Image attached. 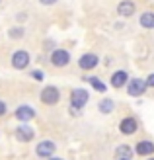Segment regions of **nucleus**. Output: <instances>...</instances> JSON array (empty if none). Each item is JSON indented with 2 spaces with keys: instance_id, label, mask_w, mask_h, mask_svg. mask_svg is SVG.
Listing matches in <instances>:
<instances>
[{
  "instance_id": "1",
  "label": "nucleus",
  "mask_w": 154,
  "mask_h": 160,
  "mask_svg": "<svg viewBox=\"0 0 154 160\" xmlns=\"http://www.w3.org/2000/svg\"><path fill=\"white\" fill-rule=\"evenodd\" d=\"M39 98H41V102L45 106H55V103L61 100V92H59V88H55V86H47L41 90Z\"/></svg>"
},
{
  "instance_id": "2",
  "label": "nucleus",
  "mask_w": 154,
  "mask_h": 160,
  "mask_svg": "<svg viewBox=\"0 0 154 160\" xmlns=\"http://www.w3.org/2000/svg\"><path fill=\"white\" fill-rule=\"evenodd\" d=\"M70 103H72V109H82L86 103H88V92L82 90V88H76V90L70 92Z\"/></svg>"
},
{
  "instance_id": "3",
  "label": "nucleus",
  "mask_w": 154,
  "mask_h": 160,
  "mask_svg": "<svg viewBox=\"0 0 154 160\" xmlns=\"http://www.w3.org/2000/svg\"><path fill=\"white\" fill-rule=\"evenodd\" d=\"M68 61H70V53L67 49H55L53 55H51V65L53 67H67L68 65Z\"/></svg>"
},
{
  "instance_id": "4",
  "label": "nucleus",
  "mask_w": 154,
  "mask_h": 160,
  "mask_svg": "<svg viewBox=\"0 0 154 160\" xmlns=\"http://www.w3.org/2000/svg\"><path fill=\"white\" fill-rule=\"evenodd\" d=\"M147 88H148L147 80H142V78H133L131 82H129V86H127V92H129V96H142Z\"/></svg>"
},
{
  "instance_id": "5",
  "label": "nucleus",
  "mask_w": 154,
  "mask_h": 160,
  "mask_svg": "<svg viewBox=\"0 0 154 160\" xmlns=\"http://www.w3.org/2000/svg\"><path fill=\"white\" fill-rule=\"evenodd\" d=\"M98 62H100L98 55H94V53H86V55H82V57L78 59V67L82 68V70H92V68L98 67Z\"/></svg>"
},
{
  "instance_id": "6",
  "label": "nucleus",
  "mask_w": 154,
  "mask_h": 160,
  "mask_svg": "<svg viewBox=\"0 0 154 160\" xmlns=\"http://www.w3.org/2000/svg\"><path fill=\"white\" fill-rule=\"evenodd\" d=\"M29 65V53L27 51H16L12 55V67L18 68V70H23Z\"/></svg>"
},
{
  "instance_id": "7",
  "label": "nucleus",
  "mask_w": 154,
  "mask_h": 160,
  "mask_svg": "<svg viewBox=\"0 0 154 160\" xmlns=\"http://www.w3.org/2000/svg\"><path fill=\"white\" fill-rule=\"evenodd\" d=\"M53 152H55V142L53 141H41L35 147V154L39 158H51Z\"/></svg>"
},
{
  "instance_id": "8",
  "label": "nucleus",
  "mask_w": 154,
  "mask_h": 160,
  "mask_svg": "<svg viewBox=\"0 0 154 160\" xmlns=\"http://www.w3.org/2000/svg\"><path fill=\"white\" fill-rule=\"evenodd\" d=\"M137 129H139V123H137L135 117H125V119H121L119 131L123 133V135H135Z\"/></svg>"
},
{
  "instance_id": "9",
  "label": "nucleus",
  "mask_w": 154,
  "mask_h": 160,
  "mask_svg": "<svg viewBox=\"0 0 154 160\" xmlns=\"http://www.w3.org/2000/svg\"><path fill=\"white\" fill-rule=\"evenodd\" d=\"M33 137H35V133H33V129H31L29 125H20V127H16V139H18L20 142H29Z\"/></svg>"
},
{
  "instance_id": "10",
  "label": "nucleus",
  "mask_w": 154,
  "mask_h": 160,
  "mask_svg": "<svg viewBox=\"0 0 154 160\" xmlns=\"http://www.w3.org/2000/svg\"><path fill=\"white\" fill-rule=\"evenodd\" d=\"M117 14L121 16V18H131V16L135 14V2L133 0H121V2L117 4Z\"/></svg>"
},
{
  "instance_id": "11",
  "label": "nucleus",
  "mask_w": 154,
  "mask_h": 160,
  "mask_svg": "<svg viewBox=\"0 0 154 160\" xmlns=\"http://www.w3.org/2000/svg\"><path fill=\"white\" fill-rule=\"evenodd\" d=\"M35 117V109L29 108V106H20L16 109V119L18 121H29V119Z\"/></svg>"
},
{
  "instance_id": "12",
  "label": "nucleus",
  "mask_w": 154,
  "mask_h": 160,
  "mask_svg": "<svg viewBox=\"0 0 154 160\" xmlns=\"http://www.w3.org/2000/svg\"><path fill=\"white\" fill-rule=\"evenodd\" d=\"M135 152L139 154V156H150L154 152V142H150V141H139V142H137V147H135Z\"/></svg>"
},
{
  "instance_id": "13",
  "label": "nucleus",
  "mask_w": 154,
  "mask_h": 160,
  "mask_svg": "<svg viewBox=\"0 0 154 160\" xmlns=\"http://www.w3.org/2000/svg\"><path fill=\"white\" fill-rule=\"evenodd\" d=\"M115 158L117 160H131L133 158V148L129 145H119L115 148Z\"/></svg>"
},
{
  "instance_id": "14",
  "label": "nucleus",
  "mask_w": 154,
  "mask_h": 160,
  "mask_svg": "<svg viewBox=\"0 0 154 160\" xmlns=\"http://www.w3.org/2000/svg\"><path fill=\"white\" fill-rule=\"evenodd\" d=\"M127 80H129V76H127L125 70H117V72L111 74V86L113 88H121V86H125Z\"/></svg>"
},
{
  "instance_id": "15",
  "label": "nucleus",
  "mask_w": 154,
  "mask_h": 160,
  "mask_svg": "<svg viewBox=\"0 0 154 160\" xmlns=\"http://www.w3.org/2000/svg\"><path fill=\"white\" fill-rule=\"evenodd\" d=\"M139 23L147 29H154V12H142L139 18Z\"/></svg>"
},
{
  "instance_id": "16",
  "label": "nucleus",
  "mask_w": 154,
  "mask_h": 160,
  "mask_svg": "<svg viewBox=\"0 0 154 160\" xmlns=\"http://www.w3.org/2000/svg\"><path fill=\"white\" fill-rule=\"evenodd\" d=\"M100 111H102V113H111V111L113 109H115V102H113V100H109V98H105V100H102L100 102Z\"/></svg>"
},
{
  "instance_id": "17",
  "label": "nucleus",
  "mask_w": 154,
  "mask_h": 160,
  "mask_svg": "<svg viewBox=\"0 0 154 160\" xmlns=\"http://www.w3.org/2000/svg\"><path fill=\"white\" fill-rule=\"evenodd\" d=\"M86 80H88V82H90V84H92V86H94V88H96L98 92H102V94L105 92V84H102V82H100V78H96V76H90V78H86Z\"/></svg>"
},
{
  "instance_id": "18",
  "label": "nucleus",
  "mask_w": 154,
  "mask_h": 160,
  "mask_svg": "<svg viewBox=\"0 0 154 160\" xmlns=\"http://www.w3.org/2000/svg\"><path fill=\"white\" fill-rule=\"evenodd\" d=\"M8 33H10V37H12V39H16V37H23V29H22V28H18V29L12 28L10 31H8Z\"/></svg>"
},
{
  "instance_id": "19",
  "label": "nucleus",
  "mask_w": 154,
  "mask_h": 160,
  "mask_svg": "<svg viewBox=\"0 0 154 160\" xmlns=\"http://www.w3.org/2000/svg\"><path fill=\"white\" fill-rule=\"evenodd\" d=\"M31 76H33L37 82H41V80H43V72H41V70H33V72H31Z\"/></svg>"
},
{
  "instance_id": "20",
  "label": "nucleus",
  "mask_w": 154,
  "mask_h": 160,
  "mask_svg": "<svg viewBox=\"0 0 154 160\" xmlns=\"http://www.w3.org/2000/svg\"><path fill=\"white\" fill-rule=\"evenodd\" d=\"M4 113H6V103H4L2 100H0V117H2Z\"/></svg>"
},
{
  "instance_id": "21",
  "label": "nucleus",
  "mask_w": 154,
  "mask_h": 160,
  "mask_svg": "<svg viewBox=\"0 0 154 160\" xmlns=\"http://www.w3.org/2000/svg\"><path fill=\"white\" fill-rule=\"evenodd\" d=\"M39 2H41V4H45V6H53V4L57 2V0H39Z\"/></svg>"
},
{
  "instance_id": "22",
  "label": "nucleus",
  "mask_w": 154,
  "mask_h": 160,
  "mask_svg": "<svg viewBox=\"0 0 154 160\" xmlns=\"http://www.w3.org/2000/svg\"><path fill=\"white\" fill-rule=\"evenodd\" d=\"M147 84H148V86H152V88H154V74H150V76H148V78H147Z\"/></svg>"
},
{
  "instance_id": "23",
  "label": "nucleus",
  "mask_w": 154,
  "mask_h": 160,
  "mask_svg": "<svg viewBox=\"0 0 154 160\" xmlns=\"http://www.w3.org/2000/svg\"><path fill=\"white\" fill-rule=\"evenodd\" d=\"M49 160H62V158H57V156H51Z\"/></svg>"
},
{
  "instance_id": "24",
  "label": "nucleus",
  "mask_w": 154,
  "mask_h": 160,
  "mask_svg": "<svg viewBox=\"0 0 154 160\" xmlns=\"http://www.w3.org/2000/svg\"><path fill=\"white\" fill-rule=\"evenodd\" d=\"M148 160H154V158H148Z\"/></svg>"
}]
</instances>
